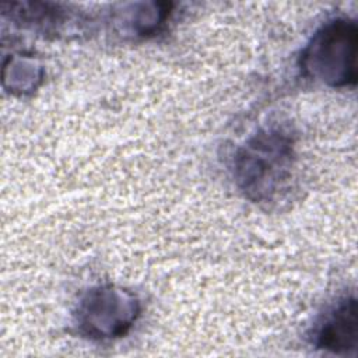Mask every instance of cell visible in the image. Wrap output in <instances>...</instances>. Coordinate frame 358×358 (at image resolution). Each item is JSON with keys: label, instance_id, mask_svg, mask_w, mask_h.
I'll return each mask as SVG.
<instances>
[{"label": "cell", "instance_id": "obj_1", "mask_svg": "<svg viewBox=\"0 0 358 358\" xmlns=\"http://www.w3.org/2000/svg\"><path fill=\"white\" fill-rule=\"evenodd\" d=\"M292 159L291 138L281 130H263L241 148L235 178L252 200H268L288 178Z\"/></svg>", "mask_w": 358, "mask_h": 358}, {"label": "cell", "instance_id": "obj_2", "mask_svg": "<svg viewBox=\"0 0 358 358\" xmlns=\"http://www.w3.org/2000/svg\"><path fill=\"white\" fill-rule=\"evenodd\" d=\"M357 25L348 20H334L323 25L305 48L301 66L305 74L331 87L354 85Z\"/></svg>", "mask_w": 358, "mask_h": 358}, {"label": "cell", "instance_id": "obj_3", "mask_svg": "<svg viewBox=\"0 0 358 358\" xmlns=\"http://www.w3.org/2000/svg\"><path fill=\"white\" fill-rule=\"evenodd\" d=\"M77 324L91 338H113L124 334L138 316L134 296L115 287H98L87 292L77 309Z\"/></svg>", "mask_w": 358, "mask_h": 358}, {"label": "cell", "instance_id": "obj_4", "mask_svg": "<svg viewBox=\"0 0 358 358\" xmlns=\"http://www.w3.org/2000/svg\"><path fill=\"white\" fill-rule=\"evenodd\" d=\"M315 345L336 354H348L357 348V301L345 298L323 319L315 331Z\"/></svg>", "mask_w": 358, "mask_h": 358}]
</instances>
